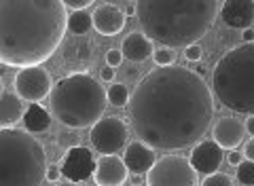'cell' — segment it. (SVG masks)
I'll return each instance as SVG.
<instances>
[{
    "label": "cell",
    "instance_id": "35",
    "mask_svg": "<svg viewBox=\"0 0 254 186\" xmlns=\"http://www.w3.org/2000/svg\"><path fill=\"white\" fill-rule=\"evenodd\" d=\"M244 127H246V131H248V133H250V135L254 137V115H252V117H248V119H246Z\"/></svg>",
    "mask_w": 254,
    "mask_h": 186
},
{
    "label": "cell",
    "instance_id": "25",
    "mask_svg": "<svg viewBox=\"0 0 254 186\" xmlns=\"http://www.w3.org/2000/svg\"><path fill=\"white\" fill-rule=\"evenodd\" d=\"M237 180L244 186H254V163L252 161H244V163L237 167Z\"/></svg>",
    "mask_w": 254,
    "mask_h": 186
},
{
    "label": "cell",
    "instance_id": "30",
    "mask_svg": "<svg viewBox=\"0 0 254 186\" xmlns=\"http://www.w3.org/2000/svg\"><path fill=\"white\" fill-rule=\"evenodd\" d=\"M227 163H229V165H233V167H240V165L244 163V155H242L240 150H229Z\"/></svg>",
    "mask_w": 254,
    "mask_h": 186
},
{
    "label": "cell",
    "instance_id": "2",
    "mask_svg": "<svg viewBox=\"0 0 254 186\" xmlns=\"http://www.w3.org/2000/svg\"><path fill=\"white\" fill-rule=\"evenodd\" d=\"M64 0H2L0 62L9 68H36L53 58L68 30Z\"/></svg>",
    "mask_w": 254,
    "mask_h": 186
},
{
    "label": "cell",
    "instance_id": "26",
    "mask_svg": "<svg viewBox=\"0 0 254 186\" xmlns=\"http://www.w3.org/2000/svg\"><path fill=\"white\" fill-rule=\"evenodd\" d=\"M201 186H233V180L227 174H212L201 182Z\"/></svg>",
    "mask_w": 254,
    "mask_h": 186
},
{
    "label": "cell",
    "instance_id": "13",
    "mask_svg": "<svg viewBox=\"0 0 254 186\" xmlns=\"http://www.w3.org/2000/svg\"><path fill=\"white\" fill-rule=\"evenodd\" d=\"M127 174L129 169H127L125 161H121L117 155H110L98 161L93 180L98 186H123L127 182Z\"/></svg>",
    "mask_w": 254,
    "mask_h": 186
},
{
    "label": "cell",
    "instance_id": "15",
    "mask_svg": "<svg viewBox=\"0 0 254 186\" xmlns=\"http://www.w3.org/2000/svg\"><path fill=\"white\" fill-rule=\"evenodd\" d=\"M244 133H246V127L242 121L235 117L218 119L212 129L214 142H216L222 150H235V146H240V142L244 140Z\"/></svg>",
    "mask_w": 254,
    "mask_h": 186
},
{
    "label": "cell",
    "instance_id": "1",
    "mask_svg": "<svg viewBox=\"0 0 254 186\" xmlns=\"http://www.w3.org/2000/svg\"><path fill=\"white\" fill-rule=\"evenodd\" d=\"M214 117L210 87L185 66L155 68L138 80L129 102L136 140L153 150H180L197 144Z\"/></svg>",
    "mask_w": 254,
    "mask_h": 186
},
{
    "label": "cell",
    "instance_id": "37",
    "mask_svg": "<svg viewBox=\"0 0 254 186\" xmlns=\"http://www.w3.org/2000/svg\"><path fill=\"white\" fill-rule=\"evenodd\" d=\"M53 186H81V184H78V182H70V180H62V182L53 184Z\"/></svg>",
    "mask_w": 254,
    "mask_h": 186
},
{
    "label": "cell",
    "instance_id": "36",
    "mask_svg": "<svg viewBox=\"0 0 254 186\" xmlns=\"http://www.w3.org/2000/svg\"><path fill=\"white\" fill-rule=\"evenodd\" d=\"M242 36H244V43H254V28L244 30V32H242Z\"/></svg>",
    "mask_w": 254,
    "mask_h": 186
},
{
    "label": "cell",
    "instance_id": "22",
    "mask_svg": "<svg viewBox=\"0 0 254 186\" xmlns=\"http://www.w3.org/2000/svg\"><path fill=\"white\" fill-rule=\"evenodd\" d=\"M108 104L110 106H115V108H123L127 106V104L131 102V95H129V89H127L123 83H113L108 87Z\"/></svg>",
    "mask_w": 254,
    "mask_h": 186
},
{
    "label": "cell",
    "instance_id": "27",
    "mask_svg": "<svg viewBox=\"0 0 254 186\" xmlns=\"http://www.w3.org/2000/svg\"><path fill=\"white\" fill-rule=\"evenodd\" d=\"M123 51L121 49H110L106 53V66L110 68H117V66H121V62H123Z\"/></svg>",
    "mask_w": 254,
    "mask_h": 186
},
{
    "label": "cell",
    "instance_id": "19",
    "mask_svg": "<svg viewBox=\"0 0 254 186\" xmlns=\"http://www.w3.org/2000/svg\"><path fill=\"white\" fill-rule=\"evenodd\" d=\"M123 58L129 60V62H146L148 58H153L155 51H153V40L148 36L140 34V32H131V34H127L125 40H123Z\"/></svg>",
    "mask_w": 254,
    "mask_h": 186
},
{
    "label": "cell",
    "instance_id": "20",
    "mask_svg": "<svg viewBox=\"0 0 254 186\" xmlns=\"http://www.w3.org/2000/svg\"><path fill=\"white\" fill-rule=\"evenodd\" d=\"M23 125H26V129L32 133H43L51 125V115L41 104H30L26 110V117H23Z\"/></svg>",
    "mask_w": 254,
    "mask_h": 186
},
{
    "label": "cell",
    "instance_id": "31",
    "mask_svg": "<svg viewBox=\"0 0 254 186\" xmlns=\"http://www.w3.org/2000/svg\"><path fill=\"white\" fill-rule=\"evenodd\" d=\"M60 176H64V174H62V167H58V165H49V169H47V180L58 184Z\"/></svg>",
    "mask_w": 254,
    "mask_h": 186
},
{
    "label": "cell",
    "instance_id": "21",
    "mask_svg": "<svg viewBox=\"0 0 254 186\" xmlns=\"http://www.w3.org/2000/svg\"><path fill=\"white\" fill-rule=\"evenodd\" d=\"M93 28V17L87 11H76L70 15V19H68V30L72 32L74 36H83L87 34Z\"/></svg>",
    "mask_w": 254,
    "mask_h": 186
},
{
    "label": "cell",
    "instance_id": "16",
    "mask_svg": "<svg viewBox=\"0 0 254 186\" xmlns=\"http://www.w3.org/2000/svg\"><path fill=\"white\" fill-rule=\"evenodd\" d=\"M91 45L85 40H72L64 47L62 53V62L70 74H87V68L91 63Z\"/></svg>",
    "mask_w": 254,
    "mask_h": 186
},
{
    "label": "cell",
    "instance_id": "6",
    "mask_svg": "<svg viewBox=\"0 0 254 186\" xmlns=\"http://www.w3.org/2000/svg\"><path fill=\"white\" fill-rule=\"evenodd\" d=\"M214 95L225 108L254 115V43L227 51L212 72Z\"/></svg>",
    "mask_w": 254,
    "mask_h": 186
},
{
    "label": "cell",
    "instance_id": "33",
    "mask_svg": "<svg viewBox=\"0 0 254 186\" xmlns=\"http://www.w3.org/2000/svg\"><path fill=\"white\" fill-rule=\"evenodd\" d=\"M100 76H102V78H104V80H106V83H110V80H113V78H115V68H110V66H104V68H102V70H100Z\"/></svg>",
    "mask_w": 254,
    "mask_h": 186
},
{
    "label": "cell",
    "instance_id": "17",
    "mask_svg": "<svg viewBox=\"0 0 254 186\" xmlns=\"http://www.w3.org/2000/svg\"><path fill=\"white\" fill-rule=\"evenodd\" d=\"M123 161H125L127 169H129L131 174L140 176V174H148L159 159L155 157V150H153V148L146 146L144 142L136 140V142H131L129 146L125 148Z\"/></svg>",
    "mask_w": 254,
    "mask_h": 186
},
{
    "label": "cell",
    "instance_id": "3",
    "mask_svg": "<svg viewBox=\"0 0 254 186\" xmlns=\"http://www.w3.org/2000/svg\"><path fill=\"white\" fill-rule=\"evenodd\" d=\"M138 21L144 36L176 49L197 45L214 26L222 2L218 0H140Z\"/></svg>",
    "mask_w": 254,
    "mask_h": 186
},
{
    "label": "cell",
    "instance_id": "28",
    "mask_svg": "<svg viewBox=\"0 0 254 186\" xmlns=\"http://www.w3.org/2000/svg\"><path fill=\"white\" fill-rule=\"evenodd\" d=\"M201 55H203V49H201L199 45H193V47H189V49H185L187 62H199Z\"/></svg>",
    "mask_w": 254,
    "mask_h": 186
},
{
    "label": "cell",
    "instance_id": "8",
    "mask_svg": "<svg viewBox=\"0 0 254 186\" xmlns=\"http://www.w3.org/2000/svg\"><path fill=\"white\" fill-rule=\"evenodd\" d=\"M127 135H129V129L121 119L104 117L91 127L89 140L95 152H100L102 157H110L117 155L127 144Z\"/></svg>",
    "mask_w": 254,
    "mask_h": 186
},
{
    "label": "cell",
    "instance_id": "14",
    "mask_svg": "<svg viewBox=\"0 0 254 186\" xmlns=\"http://www.w3.org/2000/svg\"><path fill=\"white\" fill-rule=\"evenodd\" d=\"M220 15H222V21L229 28H240L242 32L254 28V2L252 0H227V2H222Z\"/></svg>",
    "mask_w": 254,
    "mask_h": 186
},
{
    "label": "cell",
    "instance_id": "29",
    "mask_svg": "<svg viewBox=\"0 0 254 186\" xmlns=\"http://www.w3.org/2000/svg\"><path fill=\"white\" fill-rule=\"evenodd\" d=\"M93 4V0H66V6H70L74 13L76 11H85L87 6H91Z\"/></svg>",
    "mask_w": 254,
    "mask_h": 186
},
{
    "label": "cell",
    "instance_id": "9",
    "mask_svg": "<svg viewBox=\"0 0 254 186\" xmlns=\"http://www.w3.org/2000/svg\"><path fill=\"white\" fill-rule=\"evenodd\" d=\"M13 89L21 100L30 104H41L45 98H51V74L43 66L23 68L13 78Z\"/></svg>",
    "mask_w": 254,
    "mask_h": 186
},
{
    "label": "cell",
    "instance_id": "12",
    "mask_svg": "<svg viewBox=\"0 0 254 186\" xmlns=\"http://www.w3.org/2000/svg\"><path fill=\"white\" fill-rule=\"evenodd\" d=\"M91 17H93V28L98 30L102 36H117L119 32L125 28V17L127 15L123 13V9H119V6L110 4V2H104V4L95 6Z\"/></svg>",
    "mask_w": 254,
    "mask_h": 186
},
{
    "label": "cell",
    "instance_id": "5",
    "mask_svg": "<svg viewBox=\"0 0 254 186\" xmlns=\"http://www.w3.org/2000/svg\"><path fill=\"white\" fill-rule=\"evenodd\" d=\"M47 169V152L30 131L0 129V186H41Z\"/></svg>",
    "mask_w": 254,
    "mask_h": 186
},
{
    "label": "cell",
    "instance_id": "11",
    "mask_svg": "<svg viewBox=\"0 0 254 186\" xmlns=\"http://www.w3.org/2000/svg\"><path fill=\"white\" fill-rule=\"evenodd\" d=\"M222 148L214 140L199 142L197 146L190 150V165L197 174H203L205 178L212 174H218V169L222 165Z\"/></svg>",
    "mask_w": 254,
    "mask_h": 186
},
{
    "label": "cell",
    "instance_id": "18",
    "mask_svg": "<svg viewBox=\"0 0 254 186\" xmlns=\"http://www.w3.org/2000/svg\"><path fill=\"white\" fill-rule=\"evenodd\" d=\"M26 106L23 100L17 93H11L2 89L0 95V129H13L15 123H19V119L26 117Z\"/></svg>",
    "mask_w": 254,
    "mask_h": 186
},
{
    "label": "cell",
    "instance_id": "24",
    "mask_svg": "<svg viewBox=\"0 0 254 186\" xmlns=\"http://www.w3.org/2000/svg\"><path fill=\"white\" fill-rule=\"evenodd\" d=\"M58 146L66 148V152L78 146V135H76L74 129H62L60 135H58Z\"/></svg>",
    "mask_w": 254,
    "mask_h": 186
},
{
    "label": "cell",
    "instance_id": "34",
    "mask_svg": "<svg viewBox=\"0 0 254 186\" xmlns=\"http://www.w3.org/2000/svg\"><path fill=\"white\" fill-rule=\"evenodd\" d=\"M123 13L127 15V17H131V15H138L136 2H125V4H123Z\"/></svg>",
    "mask_w": 254,
    "mask_h": 186
},
{
    "label": "cell",
    "instance_id": "32",
    "mask_svg": "<svg viewBox=\"0 0 254 186\" xmlns=\"http://www.w3.org/2000/svg\"><path fill=\"white\" fill-rule=\"evenodd\" d=\"M244 157L254 163V137H250L248 144H246V148H244Z\"/></svg>",
    "mask_w": 254,
    "mask_h": 186
},
{
    "label": "cell",
    "instance_id": "10",
    "mask_svg": "<svg viewBox=\"0 0 254 186\" xmlns=\"http://www.w3.org/2000/svg\"><path fill=\"white\" fill-rule=\"evenodd\" d=\"M62 174L66 180L70 182H78L87 180L91 174H95V167H98V161H93V155L89 148L85 146H76L72 150H68L62 159Z\"/></svg>",
    "mask_w": 254,
    "mask_h": 186
},
{
    "label": "cell",
    "instance_id": "23",
    "mask_svg": "<svg viewBox=\"0 0 254 186\" xmlns=\"http://www.w3.org/2000/svg\"><path fill=\"white\" fill-rule=\"evenodd\" d=\"M155 63H157V68H170V66H176V51L170 49V47H161V49H157L155 51Z\"/></svg>",
    "mask_w": 254,
    "mask_h": 186
},
{
    "label": "cell",
    "instance_id": "4",
    "mask_svg": "<svg viewBox=\"0 0 254 186\" xmlns=\"http://www.w3.org/2000/svg\"><path fill=\"white\" fill-rule=\"evenodd\" d=\"M51 112L66 129L93 127L102 121L108 104V95L100 80L87 74H68L53 85Z\"/></svg>",
    "mask_w": 254,
    "mask_h": 186
},
{
    "label": "cell",
    "instance_id": "7",
    "mask_svg": "<svg viewBox=\"0 0 254 186\" xmlns=\"http://www.w3.org/2000/svg\"><path fill=\"white\" fill-rule=\"evenodd\" d=\"M146 186H197V172L187 157H161L146 174Z\"/></svg>",
    "mask_w": 254,
    "mask_h": 186
}]
</instances>
